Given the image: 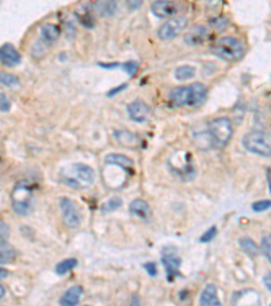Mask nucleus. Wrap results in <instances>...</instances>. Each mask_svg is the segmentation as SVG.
Listing matches in <instances>:
<instances>
[{"label": "nucleus", "instance_id": "1", "mask_svg": "<svg viewBox=\"0 0 271 306\" xmlns=\"http://www.w3.org/2000/svg\"><path fill=\"white\" fill-rule=\"evenodd\" d=\"M210 50L213 52V55H216L222 60L235 63L244 56L245 45L243 44L241 40L227 36V37H221L220 40H217L216 43L210 46Z\"/></svg>", "mask_w": 271, "mask_h": 306}, {"label": "nucleus", "instance_id": "2", "mask_svg": "<svg viewBox=\"0 0 271 306\" xmlns=\"http://www.w3.org/2000/svg\"><path fill=\"white\" fill-rule=\"evenodd\" d=\"M69 173H63L61 180L70 188L75 189H86L95 180V172L88 165L75 164L70 166Z\"/></svg>", "mask_w": 271, "mask_h": 306}, {"label": "nucleus", "instance_id": "3", "mask_svg": "<svg viewBox=\"0 0 271 306\" xmlns=\"http://www.w3.org/2000/svg\"><path fill=\"white\" fill-rule=\"evenodd\" d=\"M206 131L210 136L213 148H222L231 140L233 135V127L228 117H217L209 123Z\"/></svg>", "mask_w": 271, "mask_h": 306}, {"label": "nucleus", "instance_id": "4", "mask_svg": "<svg viewBox=\"0 0 271 306\" xmlns=\"http://www.w3.org/2000/svg\"><path fill=\"white\" fill-rule=\"evenodd\" d=\"M12 208L18 215H27L32 210L33 189L30 182L26 180L18 181L11 193Z\"/></svg>", "mask_w": 271, "mask_h": 306}, {"label": "nucleus", "instance_id": "5", "mask_svg": "<svg viewBox=\"0 0 271 306\" xmlns=\"http://www.w3.org/2000/svg\"><path fill=\"white\" fill-rule=\"evenodd\" d=\"M244 148L260 157H271V135L263 131H251L243 136Z\"/></svg>", "mask_w": 271, "mask_h": 306}, {"label": "nucleus", "instance_id": "6", "mask_svg": "<svg viewBox=\"0 0 271 306\" xmlns=\"http://www.w3.org/2000/svg\"><path fill=\"white\" fill-rule=\"evenodd\" d=\"M60 210L63 215V220L67 224V227L75 229L81 223V211L79 204L68 197L60 199Z\"/></svg>", "mask_w": 271, "mask_h": 306}, {"label": "nucleus", "instance_id": "7", "mask_svg": "<svg viewBox=\"0 0 271 306\" xmlns=\"http://www.w3.org/2000/svg\"><path fill=\"white\" fill-rule=\"evenodd\" d=\"M189 19L186 17H172L168 19L167 22H164L157 30L159 39L163 41H169L178 37L179 34L187 28Z\"/></svg>", "mask_w": 271, "mask_h": 306}, {"label": "nucleus", "instance_id": "8", "mask_svg": "<svg viewBox=\"0 0 271 306\" xmlns=\"http://www.w3.org/2000/svg\"><path fill=\"white\" fill-rule=\"evenodd\" d=\"M180 10V6L175 0H156L151 6V11L157 18H169L175 17Z\"/></svg>", "mask_w": 271, "mask_h": 306}, {"label": "nucleus", "instance_id": "9", "mask_svg": "<svg viewBox=\"0 0 271 306\" xmlns=\"http://www.w3.org/2000/svg\"><path fill=\"white\" fill-rule=\"evenodd\" d=\"M128 113H129L130 120L142 124V123H145L149 119L151 108L142 99H136V101L128 105Z\"/></svg>", "mask_w": 271, "mask_h": 306}, {"label": "nucleus", "instance_id": "10", "mask_svg": "<svg viewBox=\"0 0 271 306\" xmlns=\"http://www.w3.org/2000/svg\"><path fill=\"white\" fill-rule=\"evenodd\" d=\"M0 63L5 67H15L21 63V55L12 44L0 46Z\"/></svg>", "mask_w": 271, "mask_h": 306}, {"label": "nucleus", "instance_id": "11", "mask_svg": "<svg viewBox=\"0 0 271 306\" xmlns=\"http://www.w3.org/2000/svg\"><path fill=\"white\" fill-rule=\"evenodd\" d=\"M207 36H209V30L205 26L198 25V26L190 29L189 33L184 36V43L189 46H197V45L203 44Z\"/></svg>", "mask_w": 271, "mask_h": 306}, {"label": "nucleus", "instance_id": "12", "mask_svg": "<svg viewBox=\"0 0 271 306\" xmlns=\"http://www.w3.org/2000/svg\"><path fill=\"white\" fill-rule=\"evenodd\" d=\"M129 213L132 217L141 219V220H149V218L152 217L149 204L145 200H142V199H136V200L130 203Z\"/></svg>", "mask_w": 271, "mask_h": 306}, {"label": "nucleus", "instance_id": "13", "mask_svg": "<svg viewBox=\"0 0 271 306\" xmlns=\"http://www.w3.org/2000/svg\"><path fill=\"white\" fill-rule=\"evenodd\" d=\"M189 106H198L207 97V88L203 83L195 82L189 85Z\"/></svg>", "mask_w": 271, "mask_h": 306}, {"label": "nucleus", "instance_id": "14", "mask_svg": "<svg viewBox=\"0 0 271 306\" xmlns=\"http://www.w3.org/2000/svg\"><path fill=\"white\" fill-rule=\"evenodd\" d=\"M189 86H180L172 88L168 98L173 106L182 108V106H189Z\"/></svg>", "mask_w": 271, "mask_h": 306}, {"label": "nucleus", "instance_id": "15", "mask_svg": "<svg viewBox=\"0 0 271 306\" xmlns=\"http://www.w3.org/2000/svg\"><path fill=\"white\" fill-rule=\"evenodd\" d=\"M163 264L167 271L168 280H173L175 276L179 275V267H180V259L175 253H168L163 256Z\"/></svg>", "mask_w": 271, "mask_h": 306}, {"label": "nucleus", "instance_id": "16", "mask_svg": "<svg viewBox=\"0 0 271 306\" xmlns=\"http://www.w3.org/2000/svg\"><path fill=\"white\" fill-rule=\"evenodd\" d=\"M81 294H83V289L80 286H72L65 291L63 297L60 298V305L63 306H75L80 302Z\"/></svg>", "mask_w": 271, "mask_h": 306}, {"label": "nucleus", "instance_id": "17", "mask_svg": "<svg viewBox=\"0 0 271 306\" xmlns=\"http://www.w3.org/2000/svg\"><path fill=\"white\" fill-rule=\"evenodd\" d=\"M104 162H106L107 165L118 166V168L126 170V172L132 170L133 165H135L133 159L129 158V157H126V155H124V154H114V153L106 155Z\"/></svg>", "mask_w": 271, "mask_h": 306}, {"label": "nucleus", "instance_id": "18", "mask_svg": "<svg viewBox=\"0 0 271 306\" xmlns=\"http://www.w3.org/2000/svg\"><path fill=\"white\" fill-rule=\"evenodd\" d=\"M200 304L203 306H220L221 302L217 297V289L214 284H207L205 289L202 290L200 297Z\"/></svg>", "mask_w": 271, "mask_h": 306}, {"label": "nucleus", "instance_id": "19", "mask_svg": "<svg viewBox=\"0 0 271 306\" xmlns=\"http://www.w3.org/2000/svg\"><path fill=\"white\" fill-rule=\"evenodd\" d=\"M60 34V28L54 23H45L42 28H41V37L46 43V44H53L59 40Z\"/></svg>", "mask_w": 271, "mask_h": 306}, {"label": "nucleus", "instance_id": "20", "mask_svg": "<svg viewBox=\"0 0 271 306\" xmlns=\"http://www.w3.org/2000/svg\"><path fill=\"white\" fill-rule=\"evenodd\" d=\"M114 137L117 139V142L119 144L126 146V147H136L138 144V137L129 131H124V130L115 131L114 132Z\"/></svg>", "mask_w": 271, "mask_h": 306}, {"label": "nucleus", "instance_id": "21", "mask_svg": "<svg viewBox=\"0 0 271 306\" xmlns=\"http://www.w3.org/2000/svg\"><path fill=\"white\" fill-rule=\"evenodd\" d=\"M16 251L7 241L0 244V264H11L15 260Z\"/></svg>", "mask_w": 271, "mask_h": 306}, {"label": "nucleus", "instance_id": "22", "mask_svg": "<svg viewBox=\"0 0 271 306\" xmlns=\"http://www.w3.org/2000/svg\"><path fill=\"white\" fill-rule=\"evenodd\" d=\"M238 245H240V248L251 257H255L258 253H259L258 245H256L249 237H243V238H240V240H238Z\"/></svg>", "mask_w": 271, "mask_h": 306}, {"label": "nucleus", "instance_id": "23", "mask_svg": "<svg viewBox=\"0 0 271 306\" xmlns=\"http://www.w3.org/2000/svg\"><path fill=\"white\" fill-rule=\"evenodd\" d=\"M195 72H197L195 67L184 64V66L178 67V68L175 70V78H176L178 81H189V79L195 77Z\"/></svg>", "mask_w": 271, "mask_h": 306}, {"label": "nucleus", "instance_id": "24", "mask_svg": "<svg viewBox=\"0 0 271 306\" xmlns=\"http://www.w3.org/2000/svg\"><path fill=\"white\" fill-rule=\"evenodd\" d=\"M0 85H3L5 87H18L21 85V81L19 78L14 75V74H8V72L1 71L0 72Z\"/></svg>", "mask_w": 271, "mask_h": 306}, {"label": "nucleus", "instance_id": "25", "mask_svg": "<svg viewBox=\"0 0 271 306\" xmlns=\"http://www.w3.org/2000/svg\"><path fill=\"white\" fill-rule=\"evenodd\" d=\"M117 10V0H103L98 4V11L101 15H111Z\"/></svg>", "mask_w": 271, "mask_h": 306}, {"label": "nucleus", "instance_id": "26", "mask_svg": "<svg viewBox=\"0 0 271 306\" xmlns=\"http://www.w3.org/2000/svg\"><path fill=\"white\" fill-rule=\"evenodd\" d=\"M77 265V260L76 259H65V260H63V262H60L57 265H56V273L57 275H65V273H68L70 271V269H73V268Z\"/></svg>", "mask_w": 271, "mask_h": 306}, {"label": "nucleus", "instance_id": "27", "mask_svg": "<svg viewBox=\"0 0 271 306\" xmlns=\"http://www.w3.org/2000/svg\"><path fill=\"white\" fill-rule=\"evenodd\" d=\"M121 206H122V199L118 196H114L103 204L102 211L103 213H110V211H114V210L119 208Z\"/></svg>", "mask_w": 271, "mask_h": 306}, {"label": "nucleus", "instance_id": "28", "mask_svg": "<svg viewBox=\"0 0 271 306\" xmlns=\"http://www.w3.org/2000/svg\"><path fill=\"white\" fill-rule=\"evenodd\" d=\"M260 251H262V253L265 255L266 259H267L271 264V234L263 237L262 244H260Z\"/></svg>", "mask_w": 271, "mask_h": 306}, {"label": "nucleus", "instance_id": "29", "mask_svg": "<svg viewBox=\"0 0 271 306\" xmlns=\"http://www.w3.org/2000/svg\"><path fill=\"white\" fill-rule=\"evenodd\" d=\"M269 208H271V200H259L252 204V210L255 213H263Z\"/></svg>", "mask_w": 271, "mask_h": 306}, {"label": "nucleus", "instance_id": "30", "mask_svg": "<svg viewBox=\"0 0 271 306\" xmlns=\"http://www.w3.org/2000/svg\"><path fill=\"white\" fill-rule=\"evenodd\" d=\"M10 237V226L4 220H0V244L5 242Z\"/></svg>", "mask_w": 271, "mask_h": 306}, {"label": "nucleus", "instance_id": "31", "mask_svg": "<svg viewBox=\"0 0 271 306\" xmlns=\"http://www.w3.org/2000/svg\"><path fill=\"white\" fill-rule=\"evenodd\" d=\"M216 234H217V229L213 226V227H210V229L206 231L205 234L201 235L200 241L201 242H209V241H211L214 237H216Z\"/></svg>", "mask_w": 271, "mask_h": 306}, {"label": "nucleus", "instance_id": "32", "mask_svg": "<svg viewBox=\"0 0 271 306\" xmlns=\"http://www.w3.org/2000/svg\"><path fill=\"white\" fill-rule=\"evenodd\" d=\"M210 25H213V26L218 29V30H221V29H225V26L228 25V21L222 17L213 18V19H210Z\"/></svg>", "mask_w": 271, "mask_h": 306}, {"label": "nucleus", "instance_id": "33", "mask_svg": "<svg viewBox=\"0 0 271 306\" xmlns=\"http://www.w3.org/2000/svg\"><path fill=\"white\" fill-rule=\"evenodd\" d=\"M124 70L129 74L130 77H133L136 72H137V70H138V64H137L136 61H128V63L124 64Z\"/></svg>", "mask_w": 271, "mask_h": 306}, {"label": "nucleus", "instance_id": "34", "mask_svg": "<svg viewBox=\"0 0 271 306\" xmlns=\"http://www.w3.org/2000/svg\"><path fill=\"white\" fill-rule=\"evenodd\" d=\"M11 108V102L4 94L0 93V112H8Z\"/></svg>", "mask_w": 271, "mask_h": 306}, {"label": "nucleus", "instance_id": "35", "mask_svg": "<svg viewBox=\"0 0 271 306\" xmlns=\"http://www.w3.org/2000/svg\"><path fill=\"white\" fill-rule=\"evenodd\" d=\"M125 3H126L128 10H130V11H136V10H138L141 7L142 0H125Z\"/></svg>", "mask_w": 271, "mask_h": 306}, {"label": "nucleus", "instance_id": "36", "mask_svg": "<svg viewBox=\"0 0 271 306\" xmlns=\"http://www.w3.org/2000/svg\"><path fill=\"white\" fill-rule=\"evenodd\" d=\"M144 268L146 269V272L149 273L151 276H155L157 273V268H156V264L155 262H146L145 265H144Z\"/></svg>", "mask_w": 271, "mask_h": 306}, {"label": "nucleus", "instance_id": "37", "mask_svg": "<svg viewBox=\"0 0 271 306\" xmlns=\"http://www.w3.org/2000/svg\"><path fill=\"white\" fill-rule=\"evenodd\" d=\"M263 282H265V286L267 289L271 291V273H267L265 278H263Z\"/></svg>", "mask_w": 271, "mask_h": 306}, {"label": "nucleus", "instance_id": "38", "mask_svg": "<svg viewBox=\"0 0 271 306\" xmlns=\"http://www.w3.org/2000/svg\"><path fill=\"white\" fill-rule=\"evenodd\" d=\"M128 87V85H121L118 88H115V90H111V91H108V95L111 97V95H115L117 93H119L121 90H125V88Z\"/></svg>", "mask_w": 271, "mask_h": 306}, {"label": "nucleus", "instance_id": "39", "mask_svg": "<svg viewBox=\"0 0 271 306\" xmlns=\"http://www.w3.org/2000/svg\"><path fill=\"white\" fill-rule=\"evenodd\" d=\"M7 275H8V271H7L5 268H0V280L4 279Z\"/></svg>", "mask_w": 271, "mask_h": 306}, {"label": "nucleus", "instance_id": "40", "mask_svg": "<svg viewBox=\"0 0 271 306\" xmlns=\"http://www.w3.org/2000/svg\"><path fill=\"white\" fill-rule=\"evenodd\" d=\"M4 294H5V289L3 287V286H1V284H0V300H1L3 297H4Z\"/></svg>", "mask_w": 271, "mask_h": 306}]
</instances>
